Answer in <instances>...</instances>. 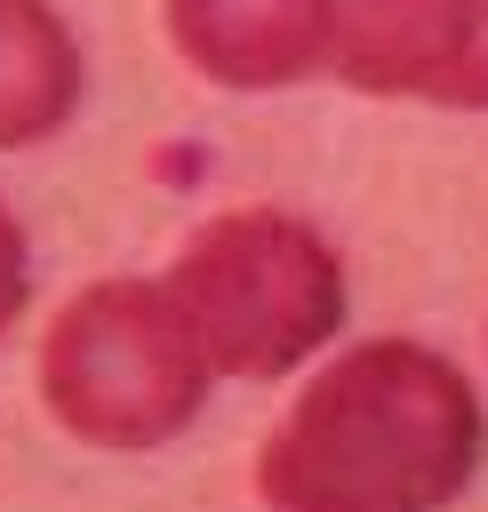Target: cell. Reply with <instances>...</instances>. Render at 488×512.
<instances>
[{
	"mask_svg": "<svg viewBox=\"0 0 488 512\" xmlns=\"http://www.w3.org/2000/svg\"><path fill=\"white\" fill-rule=\"evenodd\" d=\"M480 464L464 376L400 336L344 352L256 456L272 512H440Z\"/></svg>",
	"mask_w": 488,
	"mask_h": 512,
	"instance_id": "1",
	"label": "cell"
},
{
	"mask_svg": "<svg viewBox=\"0 0 488 512\" xmlns=\"http://www.w3.org/2000/svg\"><path fill=\"white\" fill-rule=\"evenodd\" d=\"M208 376L216 368H208L184 304L144 280H104V288L72 296L40 352L56 424L96 448H152V440L184 432Z\"/></svg>",
	"mask_w": 488,
	"mask_h": 512,
	"instance_id": "2",
	"label": "cell"
},
{
	"mask_svg": "<svg viewBox=\"0 0 488 512\" xmlns=\"http://www.w3.org/2000/svg\"><path fill=\"white\" fill-rule=\"evenodd\" d=\"M168 296L184 304L216 376H280L344 320L336 256L296 216H272V208L216 216L176 256Z\"/></svg>",
	"mask_w": 488,
	"mask_h": 512,
	"instance_id": "3",
	"label": "cell"
},
{
	"mask_svg": "<svg viewBox=\"0 0 488 512\" xmlns=\"http://www.w3.org/2000/svg\"><path fill=\"white\" fill-rule=\"evenodd\" d=\"M328 64L368 96L488 104V0H328Z\"/></svg>",
	"mask_w": 488,
	"mask_h": 512,
	"instance_id": "4",
	"label": "cell"
},
{
	"mask_svg": "<svg viewBox=\"0 0 488 512\" xmlns=\"http://www.w3.org/2000/svg\"><path fill=\"white\" fill-rule=\"evenodd\" d=\"M168 32L224 88H280L328 64V0H168Z\"/></svg>",
	"mask_w": 488,
	"mask_h": 512,
	"instance_id": "5",
	"label": "cell"
},
{
	"mask_svg": "<svg viewBox=\"0 0 488 512\" xmlns=\"http://www.w3.org/2000/svg\"><path fill=\"white\" fill-rule=\"evenodd\" d=\"M80 96V56L40 0H0V144H40Z\"/></svg>",
	"mask_w": 488,
	"mask_h": 512,
	"instance_id": "6",
	"label": "cell"
},
{
	"mask_svg": "<svg viewBox=\"0 0 488 512\" xmlns=\"http://www.w3.org/2000/svg\"><path fill=\"white\" fill-rule=\"evenodd\" d=\"M16 304H24V232H16L8 208H0V328L16 320Z\"/></svg>",
	"mask_w": 488,
	"mask_h": 512,
	"instance_id": "7",
	"label": "cell"
}]
</instances>
